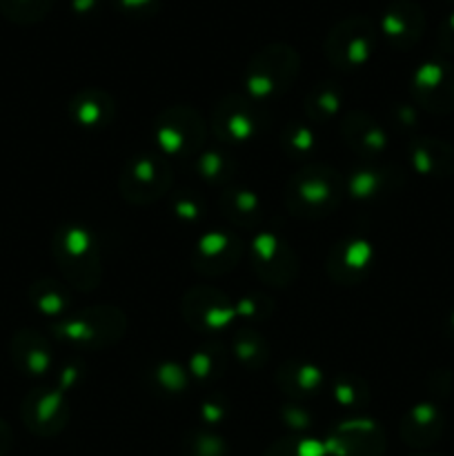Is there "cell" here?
<instances>
[{"mask_svg":"<svg viewBox=\"0 0 454 456\" xmlns=\"http://www.w3.org/2000/svg\"><path fill=\"white\" fill-rule=\"evenodd\" d=\"M298 71V56L288 45H270L249 61L245 87L249 96L267 98L285 92Z\"/></svg>","mask_w":454,"mask_h":456,"instance_id":"cell-1","label":"cell"},{"mask_svg":"<svg viewBox=\"0 0 454 456\" xmlns=\"http://www.w3.org/2000/svg\"><path fill=\"white\" fill-rule=\"evenodd\" d=\"M341 187L336 172L320 165H310L294 174L288 185V205L294 214L301 216H320L336 208Z\"/></svg>","mask_w":454,"mask_h":456,"instance_id":"cell-2","label":"cell"},{"mask_svg":"<svg viewBox=\"0 0 454 456\" xmlns=\"http://www.w3.org/2000/svg\"><path fill=\"white\" fill-rule=\"evenodd\" d=\"M377 43L374 25L363 16L336 22L325 38V56L338 69H356L369 61Z\"/></svg>","mask_w":454,"mask_h":456,"instance_id":"cell-3","label":"cell"},{"mask_svg":"<svg viewBox=\"0 0 454 456\" xmlns=\"http://www.w3.org/2000/svg\"><path fill=\"white\" fill-rule=\"evenodd\" d=\"M58 263L67 279L78 288H93L101 276L98 265V248L93 243L92 234L83 227H65L58 232L56 243H53Z\"/></svg>","mask_w":454,"mask_h":456,"instance_id":"cell-4","label":"cell"},{"mask_svg":"<svg viewBox=\"0 0 454 456\" xmlns=\"http://www.w3.org/2000/svg\"><path fill=\"white\" fill-rule=\"evenodd\" d=\"M205 138V123L185 107H172L156 120V141L172 156H194Z\"/></svg>","mask_w":454,"mask_h":456,"instance_id":"cell-5","label":"cell"},{"mask_svg":"<svg viewBox=\"0 0 454 456\" xmlns=\"http://www.w3.org/2000/svg\"><path fill=\"white\" fill-rule=\"evenodd\" d=\"M412 96L432 114L454 111V65L445 61H427L414 71Z\"/></svg>","mask_w":454,"mask_h":456,"instance_id":"cell-6","label":"cell"},{"mask_svg":"<svg viewBox=\"0 0 454 456\" xmlns=\"http://www.w3.org/2000/svg\"><path fill=\"white\" fill-rule=\"evenodd\" d=\"M169 165L158 156H136L120 178L123 196L132 203H151L169 187Z\"/></svg>","mask_w":454,"mask_h":456,"instance_id":"cell-7","label":"cell"},{"mask_svg":"<svg viewBox=\"0 0 454 456\" xmlns=\"http://www.w3.org/2000/svg\"><path fill=\"white\" fill-rule=\"evenodd\" d=\"M56 332L62 338L85 343V346H105L123 334V314L109 310V307H98V310L85 312L71 321H61L56 325Z\"/></svg>","mask_w":454,"mask_h":456,"instance_id":"cell-8","label":"cell"},{"mask_svg":"<svg viewBox=\"0 0 454 456\" xmlns=\"http://www.w3.org/2000/svg\"><path fill=\"white\" fill-rule=\"evenodd\" d=\"M20 414L27 430L38 436H53L67 426L69 408L61 392L36 390L25 399Z\"/></svg>","mask_w":454,"mask_h":456,"instance_id":"cell-9","label":"cell"},{"mask_svg":"<svg viewBox=\"0 0 454 456\" xmlns=\"http://www.w3.org/2000/svg\"><path fill=\"white\" fill-rule=\"evenodd\" d=\"M383 450L385 439L372 421L343 423L325 444V452L332 456H383Z\"/></svg>","mask_w":454,"mask_h":456,"instance_id":"cell-10","label":"cell"},{"mask_svg":"<svg viewBox=\"0 0 454 456\" xmlns=\"http://www.w3.org/2000/svg\"><path fill=\"white\" fill-rule=\"evenodd\" d=\"M381 31L396 49H409L426 31V13L412 0H396L383 12Z\"/></svg>","mask_w":454,"mask_h":456,"instance_id":"cell-11","label":"cell"},{"mask_svg":"<svg viewBox=\"0 0 454 456\" xmlns=\"http://www.w3.org/2000/svg\"><path fill=\"white\" fill-rule=\"evenodd\" d=\"M445 417L436 405L418 403L401 421V436L412 448H430L443 436Z\"/></svg>","mask_w":454,"mask_h":456,"instance_id":"cell-12","label":"cell"},{"mask_svg":"<svg viewBox=\"0 0 454 456\" xmlns=\"http://www.w3.org/2000/svg\"><path fill=\"white\" fill-rule=\"evenodd\" d=\"M258 120L252 114V102L243 98H227L214 111V129L223 141L245 142L254 136Z\"/></svg>","mask_w":454,"mask_h":456,"instance_id":"cell-13","label":"cell"},{"mask_svg":"<svg viewBox=\"0 0 454 456\" xmlns=\"http://www.w3.org/2000/svg\"><path fill=\"white\" fill-rule=\"evenodd\" d=\"M414 169L430 178L454 176V147L441 138H418L409 145Z\"/></svg>","mask_w":454,"mask_h":456,"instance_id":"cell-14","label":"cell"},{"mask_svg":"<svg viewBox=\"0 0 454 456\" xmlns=\"http://www.w3.org/2000/svg\"><path fill=\"white\" fill-rule=\"evenodd\" d=\"M185 305H191V312H187L190 321L194 323H200L207 330H218L230 321L231 310L227 305L225 298L221 297L214 289H194V292L187 297Z\"/></svg>","mask_w":454,"mask_h":456,"instance_id":"cell-15","label":"cell"},{"mask_svg":"<svg viewBox=\"0 0 454 456\" xmlns=\"http://www.w3.org/2000/svg\"><path fill=\"white\" fill-rule=\"evenodd\" d=\"M240 248L231 236L227 234H209L199 243V254H196V265L203 272L216 274V272L230 270L239 258Z\"/></svg>","mask_w":454,"mask_h":456,"instance_id":"cell-16","label":"cell"},{"mask_svg":"<svg viewBox=\"0 0 454 456\" xmlns=\"http://www.w3.org/2000/svg\"><path fill=\"white\" fill-rule=\"evenodd\" d=\"M52 352L45 346L40 334L36 332H18L12 343V356L18 368L27 374H45V370L52 363Z\"/></svg>","mask_w":454,"mask_h":456,"instance_id":"cell-17","label":"cell"},{"mask_svg":"<svg viewBox=\"0 0 454 456\" xmlns=\"http://www.w3.org/2000/svg\"><path fill=\"white\" fill-rule=\"evenodd\" d=\"M71 114L85 127H101V125H107L111 120L114 102H111V98L105 92L87 89V92H80L71 101Z\"/></svg>","mask_w":454,"mask_h":456,"instance_id":"cell-18","label":"cell"},{"mask_svg":"<svg viewBox=\"0 0 454 456\" xmlns=\"http://www.w3.org/2000/svg\"><path fill=\"white\" fill-rule=\"evenodd\" d=\"M345 138L350 145H354L356 151H361L365 156L381 154L387 145L383 129L374 120L359 118V116H350L347 118Z\"/></svg>","mask_w":454,"mask_h":456,"instance_id":"cell-19","label":"cell"},{"mask_svg":"<svg viewBox=\"0 0 454 456\" xmlns=\"http://www.w3.org/2000/svg\"><path fill=\"white\" fill-rule=\"evenodd\" d=\"M332 267L334 276L341 281L354 279V272L368 270L369 261H372V248L363 240H350L347 245H341L336 254H332Z\"/></svg>","mask_w":454,"mask_h":456,"instance_id":"cell-20","label":"cell"},{"mask_svg":"<svg viewBox=\"0 0 454 456\" xmlns=\"http://www.w3.org/2000/svg\"><path fill=\"white\" fill-rule=\"evenodd\" d=\"M56 0H0V16L13 25H36L45 20Z\"/></svg>","mask_w":454,"mask_h":456,"instance_id":"cell-21","label":"cell"},{"mask_svg":"<svg viewBox=\"0 0 454 456\" xmlns=\"http://www.w3.org/2000/svg\"><path fill=\"white\" fill-rule=\"evenodd\" d=\"M280 379H283L285 390L294 392V395H312V392L319 390L320 386L319 368L298 363V361L289 363L288 368L280 372Z\"/></svg>","mask_w":454,"mask_h":456,"instance_id":"cell-22","label":"cell"},{"mask_svg":"<svg viewBox=\"0 0 454 456\" xmlns=\"http://www.w3.org/2000/svg\"><path fill=\"white\" fill-rule=\"evenodd\" d=\"M31 301H34V305L47 316L62 314L67 307V297L56 288L53 281H43V283L36 285L34 294H31Z\"/></svg>","mask_w":454,"mask_h":456,"instance_id":"cell-23","label":"cell"},{"mask_svg":"<svg viewBox=\"0 0 454 456\" xmlns=\"http://www.w3.org/2000/svg\"><path fill=\"white\" fill-rule=\"evenodd\" d=\"M225 214L234 223H247L258 216V199L252 191H230L225 196Z\"/></svg>","mask_w":454,"mask_h":456,"instance_id":"cell-24","label":"cell"},{"mask_svg":"<svg viewBox=\"0 0 454 456\" xmlns=\"http://www.w3.org/2000/svg\"><path fill=\"white\" fill-rule=\"evenodd\" d=\"M325 445L312 439H285L272 445L265 456H325Z\"/></svg>","mask_w":454,"mask_h":456,"instance_id":"cell-25","label":"cell"},{"mask_svg":"<svg viewBox=\"0 0 454 456\" xmlns=\"http://www.w3.org/2000/svg\"><path fill=\"white\" fill-rule=\"evenodd\" d=\"M225 454H227L225 441L209 435V432H196V435H191L185 444V456H225Z\"/></svg>","mask_w":454,"mask_h":456,"instance_id":"cell-26","label":"cell"},{"mask_svg":"<svg viewBox=\"0 0 454 456\" xmlns=\"http://www.w3.org/2000/svg\"><path fill=\"white\" fill-rule=\"evenodd\" d=\"M338 110V94L334 89H319V92L312 94V98L307 101V111H310L312 118H329L332 114H336Z\"/></svg>","mask_w":454,"mask_h":456,"instance_id":"cell-27","label":"cell"},{"mask_svg":"<svg viewBox=\"0 0 454 456\" xmlns=\"http://www.w3.org/2000/svg\"><path fill=\"white\" fill-rule=\"evenodd\" d=\"M383 176H387V174L374 172V169H363V172H356L350 181L352 194L363 196V199L377 196V191L381 190V183L385 181Z\"/></svg>","mask_w":454,"mask_h":456,"instance_id":"cell-28","label":"cell"},{"mask_svg":"<svg viewBox=\"0 0 454 456\" xmlns=\"http://www.w3.org/2000/svg\"><path fill=\"white\" fill-rule=\"evenodd\" d=\"M109 4L129 18H150L158 12L160 0H109Z\"/></svg>","mask_w":454,"mask_h":456,"instance_id":"cell-29","label":"cell"},{"mask_svg":"<svg viewBox=\"0 0 454 456\" xmlns=\"http://www.w3.org/2000/svg\"><path fill=\"white\" fill-rule=\"evenodd\" d=\"M285 145H288V150H292L294 154H307V151L314 147V136H312V132L305 125H294L292 132L285 136Z\"/></svg>","mask_w":454,"mask_h":456,"instance_id":"cell-30","label":"cell"},{"mask_svg":"<svg viewBox=\"0 0 454 456\" xmlns=\"http://www.w3.org/2000/svg\"><path fill=\"white\" fill-rule=\"evenodd\" d=\"M334 396L338 399V403L356 405L361 399L368 396V392H365V387L356 390V379H343V381H338L336 387H334Z\"/></svg>","mask_w":454,"mask_h":456,"instance_id":"cell-31","label":"cell"},{"mask_svg":"<svg viewBox=\"0 0 454 456\" xmlns=\"http://www.w3.org/2000/svg\"><path fill=\"white\" fill-rule=\"evenodd\" d=\"M254 337L256 334H240L234 343V354L245 363H252V359H261V343Z\"/></svg>","mask_w":454,"mask_h":456,"instance_id":"cell-32","label":"cell"},{"mask_svg":"<svg viewBox=\"0 0 454 456\" xmlns=\"http://www.w3.org/2000/svg\"><path fill=\"white\" fill-rule=\"evenodd\" d=\"M439 49L445 53H452L454 56V12L445 16V20L439 25Z\"/></svg>","mask_w":454,"mask_h":456,"instance_id":"cell-33","label":"cell"},{"mask_svg":"<svg viewBox=\"0 0 454 456\" xmlns=\"http://www.w3.org/2000/svg\"><path fill=\"white\" fill-rule=\"evenodd\" d=\"M218 167H225V160L218 154H205L203 159L199 160V172L203 174L205 178H216Z\"/></svg>","mask_w":454,"mask_h":456,"instance_id":"cell-34","label":"cell"},{"mask_svg":"<svg viewBox=\"0 0 454 456\" xmlns=\"http://www.w3.org/2000/svg\"><path fill=\"white\" fill-rule=\"evenodd\" d=\"M12 444H13L12 430H9L7 423H4L3 419H0V456H4V454L9 452V448H12Z\"/></svg>","mask_w":454,"mask_h":456,"instance_id":"cell-35","label":"cell"},{"mask_svg":"<svg viewBox=\"0 0 454 456\" xmlns=\"http://www.w3.org/2000/svg\"><path fill=\"white\" fill-rule=\"evenodd\" d=\"M71 7H74V12L78 13V16H89L92 12H96L98 0H74Z\"/></svg>","mask_w":454,"mask_h":456,"instance_id":"cell-36","label":"cell"},{"mask_svg":"<svg viewBox=\"0 0 454 456\" xmlns=\"http://www.w3.org/2000/svg\"><path fill=\"white\" fill-rule=\"evenodd\" d=\"M450 330H452V332H454V314L450 316Z\"/></svg>","mask_w":454,"mask_h":456,"instance_id":"cell-37","label":"cell"},{"mask_svg":"<svg viewBox=\"0 0 454 456\" xmlns=\"http://www.w3.org/2000/svg\"><path fill=\"white\" fill-rule=\"evenodd\" d=\"M414 456H441V454H414Z\"/></svg>","mask_w":454,"mask_h":456,"instance_id":"cell-38","label":"cell"},{"mask_svg":"<svg viewBox=\"0 0 454 456\" xmlns=\"http://www.w3.org/2000/svg\"><path fill=\"white\" fill-rule=\"evenodd\" d=\"M450 3H454V0H450Z\"/></svg>","mask_w":454,"mask_h":456,"instance_id":"cell-39","label":"cell"}]
</instances>
